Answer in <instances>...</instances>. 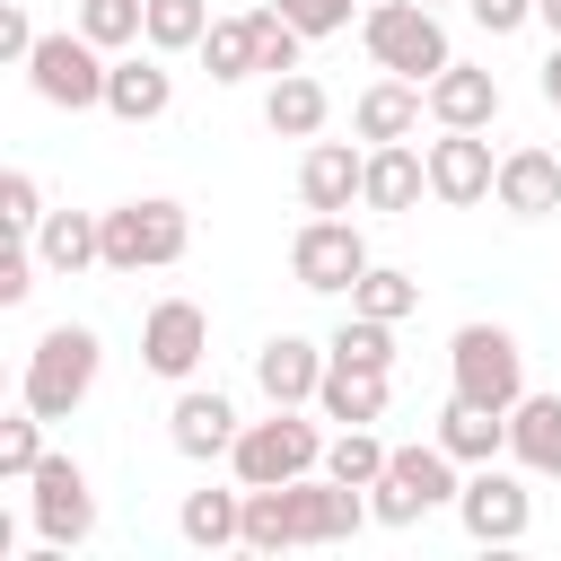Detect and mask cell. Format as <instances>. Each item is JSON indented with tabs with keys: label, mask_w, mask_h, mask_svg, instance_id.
Masks as SVG:
<instances>
[{
	"label": "cell",
	"mask_w": 561,
	"mask_h": 561,
	"mask_svg": "<svg viewBox=\"0 0 561 561\" xmlns=\"http://www.w3.org/2000/svg\"><path fill=\"white\" fill-rule=\"evenodd\" d=\"M324 412L316 403H272L263 421H245L237 430V447H228V473L245 482V491H272V482H298V473H324Z\"/></svg>",
	"instance_id": "cell-1"
},
{
	"label": "cell",
	"mask_w": 561,
	"mask_h": 561,
	"mask_svg": "<svg viewBox=\"0 0 561 561\" xmlns=\"http://www.w3.org/2000/svg\"><path fill=\"white\" fill-rule=\"evenodd\" d=\"M96 368H105L96 324H44L35 351H26V368H18V403L44 412V421H70L96 394Z\"/></svg>",
	"instance_id": "cell-2"
},
{
	"label": "cell",
	"mask_w": 561,
	"mask_h": 561,
	"mask_svg": "<svg viewBox=\"0 0 561 561\" xmlns=\"http://www.w3.org/2000/svg\"><path fill=\"white\" fill-rule=\"evenodd\" d=\"M193 254V210L175 193H140V202H114L105 210V272L114 280H140V272H167Z\"/></svg>",
	"instance_id": "cell-3"
},
{
	"label": "cell",
	"mask_w": 561,
	"mask_h": 561,
	"mask_svg": "<svg viewBox=\"0 0 561 561\" xmlns=\"http://www.w3.org/2000/svg\"><path fill=\"white\" fill-rule=\"evenodd\" d=\"M359 44H368V61H377V70L421 79V88L456 61V44H447V26H438V9H430V0H368V9H359Z\"/></svg>",
	"instance_id": "cell-4"
},
{
	"label": "cell",
	"mask_w": 561,
	"mask_h": 561,
	"mask_svg": "<svg viewBox=\"0 0 561 561\" xmlns=\"http://www.w3.org/2000/svg\"><path fill=\"white\" fill-rule=\"evenodd\" d=\"M447 394H465V403H482V412H508V403L526 394V351H517V333L491 324V316L456 324V333H447Z\"/></svg>",
	"instance_id": "cell-5"
},
{
	"label": "cell",
	"mask_w": 561,
	"mask_h": 561,
	"mask_svg": "<svg viewBox=\"0 0 561 561\" xmlns=\"http://www.w3.org/2000/svg\"><path fill=\"white\" fill-rule=\"evenodd\" d=\"M456 491H465V465L438 438H421V447H394L386 456V473L368 482V508H377V526H421V517L456 508Z\"/></svg>",
	"instance_id": "cell-6"
},
{
	"label": "cell",
	"mask_w": 561,
	"mask_h": 561,
	"mask_svg": "<svg viewBox=\"0 0 561 561\" xmlns=\"http://www.w3.org/2000/svg\"><path fill=\"white\" fill-rule=\"evenodd\" d=\"M105 79H114V53L88 44L79 26H61V35H44L26 53V88L44 105H61V114H105Z\"/></svg>",
	"instance_id": "cell-7"
},
{
	"label": "cell",
	"mask_w": 561,
	"mask_h": 561,
	"mask_svg": "<svg viewBox=\"0 0 561 561\" xmlns=\"http://www.w3.org/2000/svg\"><path fill=\"white\" fill-rule=\"evenodd\" d=\"M368 263H377V254H368V237H359L351 210H307L298 237H289V280L316 289V298H351V280H359Z\"/></svg>",
	"instance_id": "cell-8"
},
{
	"label": "cell",
	"mask_w": 561,
	"mask_h": 561,
	"mask_svg": "<svg viewBox=\"0 0 561 561\" xmlns=\"http://www.w3.org/2000/svg\"><path fill=\"white\" fill-rule=\"evenodd\" d=\"M526 482H535V473H526V465H508V456L465 465L456 526H465L473 543H526V535H535V491H526Z\"/></svg>",
	"instance_id": "cell-9"
},
{
	"label": "cell",
	"mask_w": 561,
	"mask_h": 561,
	"mask_svg": "<svg viewBox=\"0 0 561 561\" xmlns=\"http://www.w3.org/2000/svg\"><path fill=\"white\" fill-rule=\"evenodd\" d=\"M26 517H35V535H44V543L79 552V543L96 535V491H88V465L44 447V465L26 473Z\"/></svg>",
	"instance_id": "cell-10"
},
{
	"label": "cell",
	"mask_w": 561,
	"mask_h": 561,
	"mask_svg": "<svg viewBox=\"0 0 561 561\" xmlns=\"http://www.w3.org/2000/svg\"><path fill=\"white\" fill-rule=\"evenodd\" d=\"M280 517H289V552H307V543H351L359 526H377L368 491H351V482H333V473L280 482Z\"/></svg>",
	"instance_id": "cell-11"
},
{
	"label": "cell",
	"mask_w": 561,
	"mask_h": 561,
	"mask_svg": "<svg viewBox=\"0 0 561 561\" xmlns=\"http://www.w3.org/2000/svg\"><path fill=\"white\" fill-rule=\"evenodd\" d=\"M202 359H210V316H202V298H158V307L140 316V368L167 377V386H193Z\"/></svg>",
	"instance_id": "cell-12"
},
{
	"label": "cell",
	"mask_w": 561,
	"mask_h": 561,
	"mask_svg": "<svg viewBox=\"0 0 561 561\" xmlns=\"http://www.w3.org/2000/svg\"><path fill=\"white\" fill-rule=\"evenodd\" d=\"M237 394H219V386H175V403H167V447L184 456V465H228V447H237Z\"/></svg>",
	"instance_id": "cell-13"
},
{
	"label": "cell",
	"mask_w": 561,
	"mask_h": 561,
	"mask_svg": "<svg viewBox=\"0 0 561 561\" xmlns=\"http://www.w3.org/2000/svg\"><path fill=\"white\" fill-rule=\"evenodd\" d=\"M491 184H500L491 140H482V131H447V123H438V140H430V202L473 210V202H491Z\"/></svg>",
	"instance_id": "cell-14"
},
{
	"label": "cell",
	"mask_w": 561,
	"mask_h": 561,
	"mask_svg": "<svg viewBox=\"0 0 561 561\" xmlns=\"http://www.w3.org/2000/svg\"><path fill=\"white\" fill-rule=\"evenodd\" d=\"M324 368H333L324 342H307V333H272V342L254 351V394H263V403H316Z\"/></svg>",
	"instance_id": "cell-15"
},
{
	"label": "cell",
	"mask_w": 561,
	"mask_h": 561,
	"mask_svg": "<svg viewBox=\"0 0 561 561\" xmlns=\"http://www.w3.org/2000/svg\"><path fill=\"white\" fill-rule=\"evenodd\" d=\"M491 202H500L508 219H552V210H561V158H552L543 140L500 149V184H491Z\"/></svg>",
	"instance_id": "cell-16"
},
{
	"label": "cell",
	"mask_w": 561,
	"mask_h": 561,
	"mask_svg": "<svg viewBox=\"0 0 561 561\" xmlns=\"http://www.w3.org/2000/svg\"><path fill=\"white\" fill-rule=\"evenodd\" d=\"M167 105H175V70H167V53H149V44H140V53H114V79H105V114L140 131V123H158Z\"/></svg>",
	"instance_id": "cell-17"
},
{
	"label": "cell",
	"mask_w": 561,
	"mask_h": 561,
	"mask_svg": "<svg viewBox=\"0 0 561 561\" xmlns=\"http://www.w3.org/2000/svg\"><path fill=\"white\" fill-rule=\"evenodd\" d=\"M421 114H430V88H421V79H394V70H377V79L351 96V131H359L368 149H377V140H412Z\"/></svg>",
	"instance_id": "cell-18"
},
{
	"label": "cell",
	"mask_w": 561,
	"mask_h": 561,
	"mask_svg": "<svg viewBox=\"0 0 561 561\" xmlns=\"http://www.w3.org/2000/svg\"><path fill=\"white\" fill-rule=\"evenodd\" d=\"M359 184H368V149H351V140H307V158H298V202L307 210H351L359 202Z\"/></svg>",
	"instance_id": "cell-19"
},
{
	"label": "cell",
	"mask_w": 561,
	"mask_h": 561,
	"mask_svg": "<svg viewBox=\"0 0 561 561\" xmlns=\"http://www.w3.org/2000/svg\"><path fill=\"white\" fill-rule=\"evenodd\" d=\"M421 193H430V149H412V140H377V149H368L359 210H377V219H403Z\"/></svg>",
	"instance_id": "cell-20"
},
{
	"label": "cell",
	"mask_w": 561,
	"mask_h": 561,
	"mask_svg": "<svg viewBox=\"0 0 561 561\" xmlns=\"http://www.w3.org/2000/svg\"><path fill=\"white\" fill-rule=\"evenodd\" d=\"M508 465H526L535 482H561V394H517L508 403Z\"/></svg>",
	"instance_id": "cell-21"
},
{
	"label": "cell",
	"mask_w": 561,
	"mask_h": 561,
	"mask_svg": "<svg viewBox=\"0 0 561 561\" xmlns=\"http://www.w3.org/2000/svg\"><path fill=\"white\" fill-rule=\"evenodd\" d=\"M430 123H447V131H491V123H500V79L473 70V61H447V70L430 79Z\"/></svg>",
	"instance_id": "cell-22"
},
{
	"label": "cell",
	"mask_w": 561,
	"mask_h": 561,
	"mask_svg": "<svg viewBox=\"0 0 561 561\" xmlns=\"http://www.w3.org/2000/svg\"><path fill=\"white\" fill-rule=\"evenodd\" d=\"M35 254H44L53 280H79L88 263H105V210H44Z\"/></svg>",
	"instance_id": "cell-23"
},
{
	"label": "cell",
	"mask_w": 561,
	"mask_h": 561,
	"mask_svg": "<svg viewBox=\"0 0 561 561\" xmlns=\"http://www.w3.org/2000/svg\"><path fill=\"white\" fill-rule=\"evenodd\" d=\"M386 394H394L386 368H351V359H333L324 386H316V412H324L333 430H359V421H386Z\"/></svg>",
	"instance_id": "cell-24"
},
{
	"label": "cell",
	"mask_w": 561,
	"mask_h": 561,
	"mask_svg": "<svg viewBox=\"0 0 561 561\" xmlns=\"http://www.w3.org/2000/svg\"><path fill=\"white\" fill-rule=\"evenodd\" d=\"M456 465H491V456H508V412H482V403H465V394H447L438 403V430H430Z\"/></svg>",
	"instance_id": "cell-25"
},
{
	"label": "cell",
	"mask_w": 561,
	"mask_h": 561,
	"mask_svg": "<svg viewBox=\"0 0 561 561\" xmlns=\"http://www.w3.org/2000/svg\"><path fill=\"white\" fill-rule=\"evenodd\" d=\"M175 535L193 543V552H228V543H245V482L237 491H184V508H175Z\"/></svg>",
	"instance_id": "cell-26"
},
{
	"label": "cell",
	"mask_w": 561,
	"mask_h": 561,
	"mask_svg": "<svg viewBox=\"0 0 561 561\" xmlns=\"http://www.w3.org/2000/svg\"><path fill=\"white\" fill-rule=\"evenodd\" d=\"M263 123H272L280 140H316V131L333 123V96H324V79H307V70L272 79V88H263Z\"/></svg>",
	"instance_id": "cell-27"
},
{
	"label": "cell",
	"mask_w": 561,
	"mask_h": 561,
	"mask_svg": "<svg viewBox=\"0 0 561 561\" xmlns=\"http://www.w3.org/2000/svg\"><path fill=\"white\" fill-rule=\"evenodd\" d=\"M202 70H210L219 88H237V79H254V70H263V53H254V9L210 18V35H202Z\"/></svg>",
	"instance_id": "cell-28"
},
{
	"label": "cell",
	"mask_w": 561,
	"mask_h": 561,
	"mask_svg": "<svg viewBox=\"0 0 561 561\" xmlns=\"http://www.w3.org/2000/svg\"><path fill=\"white\" fill-rule=\"evenodd\" d=\"M386 456H394V447L377 438V421H359V430H333V438H324V473H333V482H351V491H368V482L386 473Z\"/></svg>",
	"instance_id": "cell-29"
},
{
	"label": "cell",
	"mask_w": 561,
	"mask_h": 561,
	"mask_svg": "<svg viewBox=\"0 0 561 561\" xmlns=\"http://www.w3.org/2000/svg\"><path fill=\"white\" fill-rule=\"evenodd\" d=\"M351 307H359V316H386V324H403V316L421 307V280H412V272H394V263H368V272L351 280Z\"/></svg>",
	"instance_id": "cell-30"
},
{
	"label": "cell",
	"mask_w": 561,
	"mask_h": 561,
	"mask_svg": "<svg viewBox=\"0 0 561 561\" xmlns=\"http://www.w3.org/2000/svg\"><path fill=\"white\" fill-rule=\"evenodd\" d=\"M324 351H333V359H351V368H386V377H394V324H386V316H359V307H351V316L333 324V342H324Z\"/></svg>",
	"instance_id": "cell-31"
},
{
	"label": "cell",
	"mask_w": 561,
	"mask_h": 561,
	"mask_svg": "<svg viewBox=\"0 0 561 561\" xmlns=\"http://www.w3.org/2000/svg\"><path fill=\"white\" fill-rule=\"evenodd\" d=\"M79 35L105 53H131L149 35V0H79Z\"/></svg>",
	"instance_id": "cell-32"
},
{
	"label": "cell",
	"mask_w": 561,
	"mask_h": 561,
	"mask_svg": "<svg viewBox=\"0 0 561 561\" xmlns=\"http://www.w3.org/2000/svg\"><path fill=\"white\" fill-rule=\"evenodd\" d=\"M210 35V0H149V53H202Z\"/></svg>",
	"instance_id": "cell-33"
},
{
	"label": "cell",
	"mask_w": 561,
	"mask_h": 561,
	"mask_svg": "<svg viewBox=\"0 0 561 561\" xmlns=\"http://www.w3.org/2000/svg\"><path fill=\"white\" fill-rule=\"evenodd\" d=\"M44 465V412H0V482H26Z\"/></svg>",
	"instance_id": "cell-34"
},
{
	"label": "cell",
	"mask_w": 561,
	"mask_h": 561,
	"mask_svg": "<svg viewBox=\"0 0 561 561\" xmlns=\"http://www.w3.org/2000/svg\"><path fill=\"white\" fill-rule=\"evenodd\" d=\"M254 53H263V70H272V79H289V70H307V35H298V26H289V18L272 9V0L254 9Z\"/></svg>",
	"instance_id": "cell-35"
},
{
	"label": "cell",
	"mask_w": 561,
	"mask_h": 561,
	"mask_svg": "<svg viewBox=\"0 0 561 561\" xmlns=\"http://www.w3.org/2000/svg\"><path fill=\"white\" fill-rule=\"evenodd\" d=\"M245 552H289V517H280V482L272 491H245Z\"/></svg>",
	"instance_id": "cell-36"
},
{
	"label": "cell",
	"mask_w": 561,
	"mask_h": 561,
	"mask_svg": "<svg viewBox=\"0 0 561 561\" xmlns=\"http://www.w3.org/2000/svg\"><path fill=\"white\" fill-rule=\"evenodd\" d=\"M0 219H9V237H35V228H44V184H35L26 167L0 175Z\"/></svg>",
	"instance_id": "cell-37"
},
{
	"label": "cell",
	"mask_w": 561,
	"mask_h": 561,
	"mask_svg": "<svg viewBox=\"0 0 561 561\" xmlns=\"http://www.w3.org/2000/svg\"><path fill=\"white\" fill-rule=\"evenodd\" d=\"M272 9H280V18H289L307 44H316V35H342V26L359 18V0H272Z\"/></svg>",
	"instance_id": "cell-38"
},
{
	"label": "cell",
	"mask_w": 561,
	"mask_h": 561,
	"mask_svg": "<svg viewBox=\"0 0 561 561\" xmlns=\"http://www.w3.org/2000/svg\"><path fill=\"white\" fill-rule=\"evenodd\" d=\"M35 272H44V254H35V237H18L0 254V307H26L35 298Z\"/></svg>",
	"instance_id": "cell-39"
},
{
	"label": "cell",
	"mask_w": 561,
	"mask_h": 561,
	"mask_svg": "<svg viewBox=\"0 0 561 561\" xmlns=\"http://www.w3.org/2000/svg\"><path fill=\"white\" fill-rule=\"evenodd\" d=\"M465 18L482 35H517V26H535V0H465Z\"/></svg>",
	"instance_id": "cell-40"
},
{
	"label": "cell",
	"mask_w": 561,
	"mask_h": 561,
	"mask_svg": "<svg viewBox=\"0 0 561 561\" xmlns=\"http://www.w3.org/2000/svg\"><path fill=\"white\" fill-rule=\"evenodd\" d=\"M35 44H44V35H35V18L9 0V9H0V61H18V70H26V53H35Z\"/></svg>",
	"instance_id": "cell-41"
},
{
	"label": "cell",
	"mask_w": 561,
	"mask_h": 561,
	"mask_svg": "<svg viewBox=\"0 0 561 561\" xmlns=\"http://www.w3.org/2000/svg\"><path fill=\"white\" fill-rule=\"evenodd\" d=\"M543 105H561V44L543 53Z\"/></svg>",
	"instance_id": "cell-42"
},
{
	"label": "cell",
	"mask_w": 561,
	"mask_h": 561,
	"mask_svg": "<svg viewBox=\"0 0 561 561\" xmlns=\"http://www.w3.org/2000/svg\"><path fill=\"white\" fill-rule=\"evenodd\" d=\"M535 26H552V44H561V0H535Z\"/></svg>",
	"instance_id": "cell-43"
},
{
	"label": "cell",
	"mask_w": 561,
	"mask_h": 561,
	"mask_svg": "<svg viewBox=\"0 0 561 561\" xmlns=\"http://www.w3.org/2000/svg\"><path fill=\"white\" fill-rule=\"evenodd\" d=\"M430 9H447V0H430Z\"/></svg>",
	"instance_id": "cell-44"
}]
</instances>
